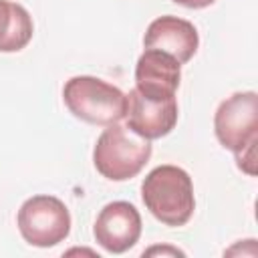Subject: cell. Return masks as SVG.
I'll return each instance as SVG.
<instances>
[{
	"label": "cell",
	"instance_id": "obj_11",
	"mask_svg": "<svg viewBox=\"0 0 258 258\" xmlns=\"http://www.w3.org/2000/svg\"><path fill=\"white\" fill-rule=\"evenodd\" d=\"M153 254H171V256H183V252H181V250H177V248H169V246H163V248L155 246V248H149V250H145V252H143V256H153Z\"/></svg>",
	"mask_w": 258,
	"mask_h": 258
},
{
	"label": "cell",
	"instance_id": "obj_5",
	"mask_svg": "<svg viewBox=\"0 0 258 258\" xmlns=\"http://www.w3.org/2000/svg\"><path fill=\"white\" fill-rule=\"evenodd\" d=\"M214 131L222 147L232 153L258 143V95L240 91L224 99L214 115Z\"/></svg>",
	"mask_w": 258,
	"mask_h": 258
},
{
	"label": "cell",
	"instance_id": "obj_10",
	"mask_svg": "<svg viewBox=\"0 0 258 258\" xmlns=\"http://www.w3.org/2000/svg\"><path fill=\"white\" fill-rule=\"evenodd\" d=\"M34 34L28 10L16 2L0 0V52L22 50Z\"/></svg>",
	"mask_w": 258,
	"mask_h": 258
},
{
	"label": "cell",
	"instance_id": "obj_6",
	"mask_svg": "<svg viewBox=\"0 0 258 258\" xmlns=\"http://www.w3.org/2000/svg\"><path fill=\"white\" fill-rule=\"evenodd\" d=\"M93 236L101 248L111 254H123L133 248L141 236V216L129 202L107 204L93 226Z\"/></svg>",
	"mask_w": 258,
	"mask_h": 258
},
{
	"label": "cell",
	"instance_id": "obj_9",
	"mask_svg": "<svg viewBox=\"0 0 258 258\" xmlns=\"http://www.w3.org/2000/svg\"><path fill=\"white\" fill-rule=\"evenodd\" d=\"M200 44V36L196 26L189 20L177 18V16H159L155 18L143 36L145 48H155L161 52L171 54L179 64H185L191 60Z\"/></svg>",
	"mask_w": 258,
	"mask_h": 258
},
{
	"label": "cell",
	"instance_id": "obj_3",
	"mask_svg": "<svg viewBox=\"0 0 258 258\" xmlns=\"http://www.w3.org/2000/svg\"><path fill=\"white\" fill-rule=\"evenodd\" d=\"M149 139L133 133L119 123L107 125L93 149V163L97 171L111 181H125L135 177L151 157Z\"/></svg>",
	"mask_w": 258,
	"mask_h": 258
},
{
	"label": "cell",
	"instance_id": "obj_1",
	"mask_svg": "<svg viewBox=\"0 0 258 258\" xmlns=\"http://www.w3.org/2000/svg\"><path fill=\"white\" fill-rule=\"evenodd\" d=\"M141 200L155 220L171 228L185 226L196 210L189 173L169 163L159 165L145 175L141 183Z\"/></svg>",
	"mask_w": 258,
	"mask_h": 258
},
{
	"label": "cell",
	"instance_id": "obj_2",
	"mask_svg": "<svg viewBox=\"0 0 258 258\" xmlns=\"http://www.w3.org/2000/svg\"><path fill=\"white\" fill-rule=\"evenodd\" d=\"M62 101L77 119L101 127L119 123L127 111V95L119 87L89 75L69 79Z\"/></svg>",
	"mask_w": 258,
	"mask_h": 258
},
{
	"label": "cell",
	"instance_id": "obj_7",
	"mask_svg": "<svg viewBox=\"0 0 258 258\" xmlns=\"http://www.w3.org/2000/svg\"><path fill=\"white\" fill-rule=\"evenodd\" d=\"M177 101L171 99H149L141 95L137 89L127 93V111L125 121L127 127L145 137V139H161L173 131L177 123Z\"/></svg>",
	"mask_w": 258,
	"mask_h": 258
},
{
	"label": "cell",
	"instance_id": "obj_12",
	"mask_svg": "<svg viewBox=\"0 0 258 258\" xmlns=\"http://www.w3.org/2000/svg\"><path fill=\"white\" fill-rule=\"evenodd\" d=\"M175 4H179V6H185V8H194V10H198V8H206V6H210V4H214L216 0H173Z\"/></svg>",
	"mask_w": 258,
	"mask_h": 258
},
{
	"label": "cell",
	"instance_id": "obj_4",
	"mask_svg": "<svg viewBox=\"0 0 258 258\" xmlns=\"http://www.w3.org/2000/svg\"><path fill=\"white\" fill-rule=\"evenodd\" d=\"M22 238L36 248H50L60 244L71 232L69 208L54 196L28 198L16 216Z\"/></svg>",
	"mask_w": 258,
	"mask_h": 258
},
{
	"label": "cell",
	"instance_id": "obj_8",
	"mask_svg": "<svg viewBox=\"0 0 258 258\" xmlns=\"http://www.w3.org/2000/svg\"><path fill=\"white\" fill-rule=\"evenodd\" d=\"M181 81V64L167 52L145 48L135 64V89L149 99H171Z\"/></svg>",
	"mask_w": 258,
	"mask_h": 258
}]
</instances>
